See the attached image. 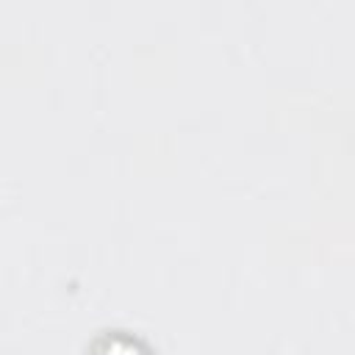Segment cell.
Returning a JSON list of instances; mask_svg holds the SVG:
<instances>
[{
  "label": "cell",
  "mask_w": 355,
  "mask_h": 355,
  "mask_svg": "<svg viewBox=\"0 0 355 355\" xmlns=\"http://www.w3.org/2000/svg\"><path fill=\"white\" fill-rule=\"evenodd\" d=\"M94 355H153L150 347L144 341H139L136 336H116V333H105L97 344H94Z\"/></svg>",
  "instance_id": "1"
}]
</instances>
